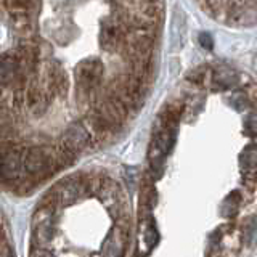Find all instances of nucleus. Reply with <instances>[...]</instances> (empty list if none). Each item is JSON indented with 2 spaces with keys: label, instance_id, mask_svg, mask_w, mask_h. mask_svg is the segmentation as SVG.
<instances>
[{
  "label": "nucleus",
  "instance_id": "5",
  "mask_svg": "<svg viewBox=\"0 0 257 257\" xmlns=\"http://www.w3.org/2000/svg\"><path fill=\"white\" fill-rule=\"evenodd\" d=\"M241 164L246 167V172H255V147L251 145L241 156Z\"/></svg>",
  "mask_w": 257,
  "mask_h": 257
},
{
  "label": "nucleus",
  "instance_id": "2",
  "mask_svg": "<svg viewBox=\"0 0 257 257\" xmlns=\"http://www.w3.org/2000/svg\"><path fill=\"white\" fill-rule=\"evenodd\" d=\"M61 142L69 147L72 151L80 153L85 148H90L93 139L90 131H87V127L82 122H72L66 127V131L63 132Z\"/></svg>",
  "mask_w": 257,
  "mask_h": 257
},
{
  "label": "nucleus",
  "instance_id": "7",
  "mask_svg": "<svg viewBox=\"0 0 257 257\" xmlns=\"http://www.w3.org/2000/svg\"><path fill=\"white\" fill-rule=\"evenodd\" d=\"M158 239H159V235H158L156 225L153 223V222H150L147 231H145V241H147L148 247H155L156 243H158Z\"/></svg>",
  "mask_w": 257,
  "mask_h": 257
},
{
  "label": "nucleus",
  "instance_id": "4",
  "mask_svg": "<svg viewBox=\"0 0 257 257\" xmlns=\"http://www.w3.org/2000/svg\"><path fill=\"white\" fill-rule=\"evenodd\" d=\"M239 201H241V196H239V193L235 191V193H231V195L223 201V204H222V215L223 217H227V219H230V217H233L236 214L238 211V206H239Z\"/></svg>",
  "mask_w": 257,
  "mask_h": 257
},
{
  "label": "nucleus",
  "instance_id": "8",
  "mask_svg": "<svg viewBox=\"0 0 257 257\" xmlns=\"http://www.w3.org/2000/svg\"><path fill=\"white\" fill-rule=\"evenodd\" d=\"M204 77H206V69H204V68L195 69V71L190 72V74H188V80H191V82H196V84L203 82Z\"/></svg>",
  "mask_w": 257,
  "mask_h": 257
},
{
  "label": "nucleus",
  "instance_id": "10",
  "mask_svg": "<svg viewBox=\"0 0 257 257\" xmlns=\"http://www.w3.org/2000/svg\"><path fill=\"white\" fill-rule=\"evenodd\" d=\"M246 128L249 131V134L254 135V132H255V117H254V114H251L246 119Z\"/></svg>",
  "mask_w": 257,
  "mask_h": 257
},
{
  "label": "nucleus",
  "instance_id": "3",
  "mask_svg": "<svg viewBox=\"0 0 257 257\" xmlns=\"http://www.w3.org/2000/svg\"><path fill=\"white\" fill-rule=\"evenodd\" d=\"M53 151H55V158L60 163L61 167H68V166H72V164L76 163V158H77L76 155H77V153L72 151L69 147H66V145H64L61 140L55 145Z\"/></svg>",
  "mask_w": 257,
  "mask_h": 257
},
{
  "label": "nucleus",
  "instance_id": "1",
  "mask_svg": "<svg viewBox=\"0 0 257 257\" xmlns=\"http://www.w3.org/2000/svg\"><path fill=\"white\" fill-rule=\"evenodd\" d=\"M104 76V64L100 58H87L79 63L76 69L77 90L84 101H90V95L101 87Z\"/></svg>",
  "mask_w": 257,
  "mask_h": 257
},
{
  "label": "nucleus",
  "instance_id": "9",
  "mask_svg": "<svg viewBox=\"0 0 257 257\" xmlns=\"http://www.w3.org/2000/svg\"><path fill=\"white\" fill-rule=\"evenodd\" d=\"M199 44L203 48H206V50H212V47H214L212 37L209 36L207 32H203V34L199 36Z\"/></svg>",
  "mask_w": 257,
  "mask_h": 257
},
{
  "label": "nucleus",
  "instance_id": "6",
  "mask_svg": "<svg viewBox=\"0 0 257 257\" xmlns=\"http://www.w3.org/2000/svg\"><path fill=\"white\" fill-rule=\"evenodd\" d=\"M60 196H58V193H56V190H50L47 193V195L40 199V203H39V207H45V209H53V211H56V207L60 206Z\"/></svg>",
  "mask_w": 257,
  "mask_h": 257
}]
</instances>
